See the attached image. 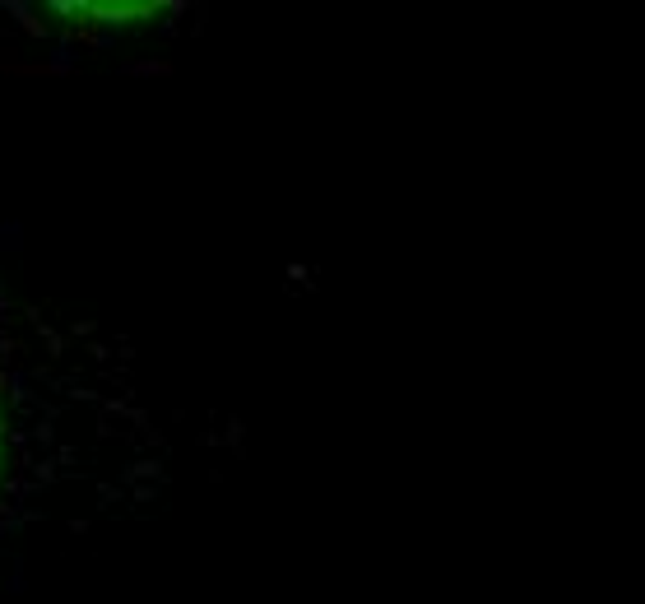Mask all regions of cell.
<instances>
[{
  "instance_id": "obj_1",
  "label": "cell",
  "mask_w": 645,
  "mask_h": 604,
  "mask_svg": "<svg viewBox=\"0 0 645 604\" xmlns=\"http://www.w3.org/2000/svg\"><path fill=\"white\" fill-rule=\"evenodd\" d=\"M75 14H89L93 23H140V19H154V14H163V5H107V0H98V5H79Z\"/></svg>"
}]
</instances>
